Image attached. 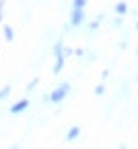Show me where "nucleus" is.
Listing matches in <instances>:
<instances>
[{"mask_svg":"<svg viewBox=\"0 0 138 149\" xmlns=\"http://www.w3.org/2000/svg\"><path fill=\"white\" fill-rule=\"evenodd\" d=\"M72 94V83L70 81H62L60 85H55L49 94L43 96V102H49V104H62L64 100Z\"/></svg>","mask_w":138,"mask_h":149,"instance_id":"nucleus-1","label":"nucleus"},{"mask_svg":"<svg viewBox=\"0 0 138 149\" xmlns=\"http://www.w3.org/2000/svg\"><path fill=\"white\" fill-rule=\"evenodd\" d=\"M53 58H55V62H53V74H60L62 70H64V66H66V40L64 36H60L58 40L53 43Z\"/></svg>","mask_w":138,"mask_h":149,"instance_id":"nucleus-2","label":"nucleus"},{"mask_svg":"<svg viewBox=\"0 0 138 149\" xmlns=\"http://www.w3.org/2000/svg\"><path fill=\"white\" fill-rule=\"evenodd\" d=\"M72 26V30H77V28H83L85 26V11L83 9H72L70 11V22H68Z\"/></svg>","mask_w":138,"mask_h":149,"instance_id":"nucleus-3","label":"nucleus"},{"mask_svg":"<svg viewBox=\"0 0 138 149\" xmlns=\"http://www.w3.org/2000/svg\"><path fill=\"white\" fill-rule=\"evenodd\" d=\"M28 109H30V98H21V100H17V102L11 104L9 115H21V113H26Z\"/></svg>","mask_w":138,"mask_h":149,"instance_id":"nucleus-4","label":"nucleus"},{"mask_svg":"<svg viewBox=\"0 0 138 149\" xmlns=\"http://www.w3.org/2000/svg\"><path fill=\"white\" fill-rule=\"evenodd\" d=\"M81 126H70L68 128V132H66V143H74L79 136H81Z\"/></svg>","mask_w":138,"mask_h":149,"instance_id":"nucleus-5","label":"nucleus"},{"mask_svg":"<svg viewBox=\"0 0 138 149\" xmlns=\"http://www.w3.org/2000/svg\"><path fill=\"white\" fill-rule=\"evenodd\" d=\"M2 36H4L6 43H13V40H15V30H13L9 24H2Z\"/></svg>","mask_w":138,"mask_h":149,"instance_id":"nucleus-6","label":"nucleus"},{"mask_svg":"<svg viewBox=\"0 0 138 149\" xmlns=\"http://www.w3.org/2000/svg\"><path fill=\"white\" fill-rule=\"evenodd\" d=\"M11 92H13V85H11V83H4L2 87H0V104H2L4 100L11 96Z\"/></svg>","mask_w":138,"mask_h":149,"instance_id":"nucleus-7","label":"nucleus"},{"mask_svg":"<svg viewBox=\"0 0 138 149\" xmlns=\"http://www.w3.org/2000/svg\"><path fill=\"white\" fill-rule=\"evenodd\" d=\"M113 9H115V13H117V15H126V13L130 11V6H128V2H123V0H121V2H117L115 6H113Z\"/></svg>","mask_w":138,"mask_h":149,"instance_id":"nucleus-8","label":"nucleus"},{"mask_svg":"<svg viewBox=\"0 0 138 149\" xmlns=\"http://www.w3.org/2000/svg\"><path fill=\"white\" fill-rule=\"evenodd\" d=\"M102 19H104V15H98V19L89 22V24H87V32H96V30L100 28V22H102Z\"/></svg>","mask_w":138,"mask_h":149,"instance_id":"nucleus-9","label":"nucleus"},{"mask_svg":"<svg viewBox=\"0 0 138 149\" xmlns=\"http://www.w3.org/2000/svg\"><path fill=\"white\" fill-rule=\"evenodd\" d=\"M94 94H96V96H98V98H102V96H104V94H106V83H102V81H100V83H98V85L94 87Z\"/></svg>","mask_w":138,"mask_h":149,"instance_id":"nucleus-10","label":"nucleus"},{"mask_svg":"<svg viewBox=\"0 0 138 149\" xmlns=\"http://www.w3.org/2000/svg\"><path fill=\"white\" fill-rule=\"evenodd\" d=\"M85 6H87V0H72V9H83L85 11Z\"/></svg>","mask_w":138,"mask_h":149,"instance_id":"nucleus-11","label":"nucleus"},{"mask_svg":"<svg viewBox=\"0 0 138 149\" xmlns=\"http://www.w3.org/2000/svg\"><path fill=\"white\" fill-rule=\"evenodd\" d=\"M94 60H96V53H94V51H85V58H83V62H85V64H92Z\"/></svg>","mask_w":138,"mask_h":149,"instance_id":"nucleus-12","label":"nucleus"},{"mask_svg":"<svg viewBox=\"0 0 138 149\" xmlns=\"http://www.w3.org/2000/svg\"><path fill=\"white\" fill-rule=\"evenodd\" d=\"M38 81H40L38 77H34V79L30 81V83H28V87H26V92H32V90H34V87H36V85H38Z\"/></svg>","mask_w":138,"mask_h":149,"instance_id":"nucleus-13","label":"nucleus"},{"mask_svg":"<svg viewBox=\"0 0 138 149\" xmlns=\"http://www.w3.org/2000/svg\"><path fill=\"white\" fill-rule=\"evenodd\" d=\"M108 77H110V68H104V70H102V77H100V81H102V83H106V81H108Z\"/></svg>","mask_w":138,"mask_h":149,"instance_id":"nucleus-14","label":"nucleus"},{"mask_svg":"<svg viewBox=\"0 0 138 149\" xmlns=\"http://www.w3.org/2000/svg\"><path fill=\"white\" fill-rule=\"evenodd\" d=\"M113 28L115 30H121V17H117L115 22H113Z\"/></svg>","mask_w":138,"mask_h":149,"instance_id":"nucleus-15","label":"nucleus"},{"mask_svg":"<svg viewBox=\"0 0 138 149\" xmlns=\"http://www.w3.org/2000/svg\"><path fill=\"white\" fill-rule=\"evenodd\" d=\"M2 17H4V0H0V24H2Z\"/></svg>","mask_w":138,"mask_h":149,"instance_id":"nucleus-16","label":"nucleus"},{"mask_svg":"<svg viewBox=\"0 0 138 149\" xmlns=\"http://www.w3.org/2000/svg\"><path fill=\"white\" fill-rule=\"evenodd\" d=\"M9 149H21V145H19V143H15V145H13V147H9Z\"/></svg>","mask_w":138,"mask_h":149,"instance_id":"nucleus-17","label":"nucleus"},{"mask_svg":"<svg viewBox=\"0 0 138 149\" xmlns=\"http://www.w3.org/2000/svg\"><path fill=\"white\" fill-rule=\"evenodd\" d=\"M117 149H128V147H126V143H119V147H117Z\"/></svg>","mask_w":138,"mask_h":149,"instance_id":"nucleus-18","label":"nucleus"},{"mask_svg":"<svg viewBox=\"0 0 138 149\" xmlns=\"http://www.w3.org/2000/svg\"><path fill=\"white\" fill-rule=\"evenodd\" d=\"M134 28H136V32H138V19H136V26H134Z\"/></svg>","mask_w":138,"mask_h":149,"instance_id":"nucleus-19","label":"nucleus"},{"mask_svg":"<svg viewBox=\"0 0 138 149\" xmlns=\"http://www.w3.org/2000/svg\"><path fill=\"white\" fill-rule=\"evenodd\" d=\"M136 81H138V74H136Z\"/></svg>","mask_w":138,"mask_h":149,"instance_id":"nucleus-20","label":"nucleus"}]
</instances>
